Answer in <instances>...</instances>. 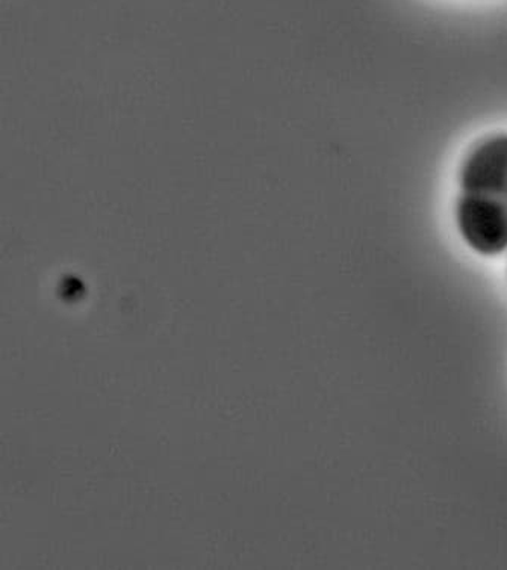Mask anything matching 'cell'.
Wrapping results in <instances>:
<instances>
[{"instance_id":"1","label":"cell","mask_w":507,"mask_h":570,"mask_svg":"<svg viewBox=\"0 0 507 570\" xmlns=\"http://www.w3.org/2000/svg\"><path fill=\"white\" fill-rule=\"evenodd\" d=\"M456 230L465 246L484 257L507 253V132L479 139L458 171Z\"/></svg>"}]
</instances>
